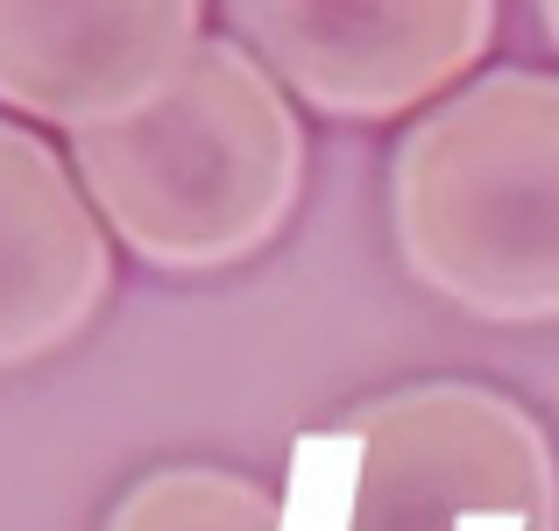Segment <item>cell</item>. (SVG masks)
Listing matches in <instances>:
<instances>
[{
  "mask_svg": "<svg viewBox=\"0 0 559 531\" xmlns=\"http://www.w3.org/2000/svg\"><path fill=\"white\" fill-rule=\"evenodd\" d=\"M93 213L135 262L213 276L255 262L305 199V121L234 36H205L164 99L71 135Z\"/></svg>",
  "mask_w": 559,
  "mask_h": 531,
  "instance_id": "6da1fadb",
  "label": "cell"
},
{
  "mask_svg": "<svg viewBox=\"0 0 559 531\" xmlns=\"http://www.w3.org/2000/svg\"><path fill=\"white\" fill-rule=\"evenodd\" d=\"M390 234L411 284L481 327H559V71H481L404 128Z\"/></svg>",
  "mask_w": 559,
  "mask_h": 531,
  "instance_id": "7a4b0ae2",
  "label": "cell"
},
{
  "mask_svg": "<svg viewBox=\"0 0 559 531\" xmlns=\"http://www.w3.org/2000/svg\"><path fill=\"white\" fill-rule=\"evenodd\" d=\"M361 439L355 531H467L518 518L559 531V453L546 425L489 382H411L347 418Z\"/></svg>",
  "mask_w": 559,
  "mask_h": 531,
  "instance_id": "3957f363",
  "label": "cell"
},
{
  "mask_svg": "<svg viewBox=\"0 0 559 531\" xmlns=\"http://www.w3.org/2000/svg\"><path fill=\"white\" fill-rule=\"evenodd\" d=\"M255 64L326 121L447 99L496 36V0H234Z\"/></svg>",
  "mask_w": 559,
  "mask_h": 531,
  "instance_id": "277c9868",
  "label": "cell"
},
{
  "mask_svg": "<svg viewBox=\"0 0 559 531\" xmlns=\"http://www.w3.org/2000/svg\"><path fill=\"white\" fill-rule=\"evenodd\" d=\"M205 0H0V114L93 135L178 85Z\"/></svg>",
  "mask_w": 559,
  "mask_h": 531,
  "instance_id": "5b68a950",
  "label": "cell"
},
{
  "mask_svg": "<svg viewBox=\"0 0 559 531\" xmlns=\"http://www.w3.org/2000/svg\"><path fill=\"white\" fill-rule=\"evenodd\" d=\"M114 291V234L50 135L0 114V368L50 362Z\"/></svg>",
  "mask_w": 559,
  "mask_h": 531,
  "instance_id": "8992f818",
  "label": "cell"
},
{
  "mask_svg": "<svg viewBox=\"0 0 559 531\" xmlns=\"http://www.w3.org/2000/svg\"><path fill=\"white\" fill-rule=\"evenodd\" d=\"M107 531H284V496L234 468H156L107 510Z\"/></svg>",
  "mask_w": 559,
  "mask_h": 531,
  "instance_id": "52a82bcc",
  "label": "cell"
},
{
  "mask_svg": "<svg viewBox=\"0 0 559 531\" xmlns=\"http://www.w3.org/2000/svg\"><path fill=\"white\" fill-rule=\"evenodd\" d=\"M355 475H361V439L347 433H312L290 453V496H284V531H355Z\"/></svg>",
  "mask_w": 559,
  "mask_h": 531,
  "instance_id": "ba28073f",
  "label": "cell"
},
{
  "mask_svg": "<svg viewBox=\"0 0 559 531\" xmlns=\"http://www.w3.org/2000/svg\"><path fill=\"white\" fill-rule=\"evenodd\" d=\"M538 22H546V36H552V50H559V0H538Z\"/></svg>",
  "mask_w": 559,
  "mask_h": 531,
  "instance_id": "9c48e42d",
  "label": "cell"
},
{
  "mask_svg": "<svg viewBox=\"0 0 559 531\" xmlns=\"http://www.w3.org/2000/svg\"><path fill=\"white\" fill-rule=\"evenodd\" d=\"M467 531H532V524H518V518H475Z\"/></svg>",
  "mask_w": 559,
  "mask_h": 531,
  "instance_id": "30bf717a",
  "label": "cell"
}]
</instances>
